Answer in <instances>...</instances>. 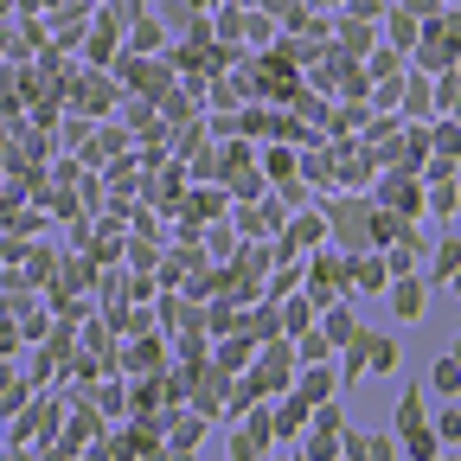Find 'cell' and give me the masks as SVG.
Segmentation results:
<instances>
[{
	"label": "cell",
	"instance_id": "cell-17",
	"mask_svg": "<svg viewBox=\"0 0 461 461\" xmlns=\"http://www.w3.org/2000/svg\"><path fill=\"white\" fill-rule=\"evenodd\" d=\"M122 366H135V372H148V366H160V339H141V346H135V353H129Z\"/></svg>",
	"mask_w": 461,
	"mask_h": 461
},
{
	"label": "cell",
	"instance_id": "cell-19",
	"mask_svg": "<svg viewBox=\"0 0 461 461\" xmlns=\"http://www.w3.org/2000/svg\"><path fill=\"white\" fill-rule=\"evenodd\" d=\"M429 436H436V442H442V448H448V442H455V436H461V417H455V411H442V417H436V429H429Z\"/></svg>",
	"mask_w": 461,
	"mask_h": 461
},
{
	"label": "cell",
	"instance_id": "cell-22",
	"mask_svg": "<svg viewBox=\"0 0 461 461\" xmlns=\"http://www.w3.org/2000/svg\"><path fill=\"white\" fill-rule=\"evenodd\" d=\"M411 39H417V20L397 14V20H391V45H411Z\"/></svg>",
	"mask_w": 461,
	"mask_h": 461
},
{
	"label": "cell",
	"instance_id": "cell-16",
	"mask_svg": "<svg viewBox=\"0 0 461 461\" xmlns=\"http://www.w3.org/2000/svg\"><path fill=\"white\" fill-rule=\"evenodd\" d=\"M429 109H442V115L455 109V65H448V71H436V103H429Z\"/></svg>",
	"mask_w": 461,
	"mask_h": 461
},
{
	"label": "cell",
	"instance_id": "cell-7",
	"mask_svg": "<svg viewBox=\"0 0 461 461\" xmlns=\"http://www.w3.org/2000/svg\"><path fill=\"white\" fill-rule=\"evenodd\" d=\"M199 436H205V417H199V411H193V417H173L167 436H160V455H193Z\"/></svg>",
	"mask_w": 461,
	"mask_h": 461
},
{
	"label": "cell",
	"instance_id": "cell-13",
	"mask_svg": "<svg viewBox=\"0 0 461 461\" xmlns=\"http://www.w3.org/2000/svg\"><path fill=\"white\" fill-rule=\"evenodd\" d=\"M423 429V391L411 384V391H403V403H397V436H417Z\"/></svg>",
	"mask_w": 461,
	"mask_h": 461
},
{
	"label": "cell",
	"instance_id": "cell-1",
	"mask_svg": "<svg viewBox=\"0 0 461 461\" xmlns=\"http://www.w3.org/2000/svg\"><path fill=\"white\" fill-rule=\"evenodd\" d=\"M339 353H346L339 378H346V384H359L366 372H391V366H397V339H391V333H372V327H359L353 339L339 346Z\"/></svg>",
	"mask_w": 461,
	"mask_h": 461
},
{
	"label": "cell",
	"instance_id": "cell-5",
	"mask_svg": "<svg viewBox=\"0 0 461 461\" xmlns=\"http://www.w3.org/2000/svg\"><path fill=\"white\" fill-rule=\"evenodd\" d=\"M333 238L353 244V250H366L372 244V205H339L333 212Z\"/></svg>",
	"mask_w": 461,
	"mask_h": 461
},
{
	"label": "cell",
	"instance_id": "cell-6",
	"mask_svg": "<svg viewBox=\"0 0 461 461\" xmlns=\"http://www.w3.org/2000/svg\"><path fill=\"white\" fill-rule=\"evenodd\" d=\"M96 429H103V423H96V403H84L77 417H65V436H58L51 448H58V455H77V448H96Z\"/></svg>",
	"mask_w": 461,
	"mask_h": 461
},
{
	"label": "cell",
	"instance_id": "cell-3",
	"mask_svg": "<svg viewBox=\"0 0 461 461\" xmlns=\"http://www.w3.org/2000/svg\"><path fill=\"white\" fill-rule=\"evenodd\" d=\"M288 372H295V353H288V346H269V353H263V366H257L244 384H250L257 397H263V391H288Z\"/></svg>",
	"mask_w": 461,
	"mask_h": 461
},
{
	"label": "cell",
	"instance_id": "cell-21",
	"mask_svg": "<svg viewBox=\"0 0 461 461\" xmlns=\"http://www.w3.org/2000/svg\"><path fill=\"white\" fill-rule=\"evenodd\" d=\"M366 455H372V461H391V455H397V442L378 429V436H366Z\"/></svg>",
	"mask_w": 461,
	"mask_h": 461
},
{
	"label": "cell",
	"instance_id": "cell-4",
	"mask_svg": "<svg viewBox=\"0 0 461 461\" xmlns=\"http://www.w3.org/2000/svg\"><path fill=\"white\" fill-rule=\"evenodd\" d=\"M103 455H160V423H135V429H115L109 442H96Z\"/></svg>",
	"mask_w": 461,
	"mask_h": 461
},
{
	"label": "cell",
	"instance_id": "cell-2",
	"mask_svg": "<svg viewBox=\"0 0 461 461\" xmlns=\"http://www.w3.org/2000/svg\"><path fill=\"white\" fill-rule=\"evenodd\" d=\"M339 295H346V250H321V244H314V263H308V302L327 308V302H339Z\"/></svg>",
	"mask_w": 461,
	"mask_h": 461
},
{
	"label": "cell",
	"instance_id": "cell-20",
	"mask_svg": "<svg viewBox=\"0 0 461 461\" xmlns=\"http://www.w3.org/2000/svg\"><path fill=\"white\" fill-rule=\"evenodd\" d=\"M263 173H269V180H288V173H295V154H288V148H282V154H269V160H263Z\"/></svg>",
	"mask_w": 461,
	"mask_h": 461
},
{
	"label": "cell",
	"instance_id": "cell-10",
	"mask_svg": "<svg viewBox=\"0 0 461 461\" xmlns=\"http://www.w3.org/2000/svg\"><path fill=\"white\" fill-rule=\"evenodd\" d=\"M321 333H327V346H333V353H339V346H346V339H353V333H359V321H353V308H346V302H327V314H321Z\"/></svg>",
	"mask_w": 461,
	"mask_h": 461
},
{
	"label": "cell",
	"instance_id": "cell-9",
	"mask_svg": "<svg viewBox=\"0 0 461 461\" xmlns=\"http://www.w3.org/2000/svg\"><path fill=\"white\" fill-rule=\"evenodd\" d=\"M327 238V218H314V212H302L295 224H288V238H282V257H295V250H314Z\"/></svg>",
	"mask_w": 461,
	"mask_h": 461
},
{
	"label": "cell",
	"instance_id": "cell-15",
	"mask_svg": "<svg viewBox=\"0 0 461 461\" xmlns=\"http://www.w3.org/2000/svg\"><path fill=\"white\" fill-rule=\"evenodd\" d=\"M327 353H333V346H327V333H302V346H295V359H302V366H321Z\"/></svg>",
	"mask_w": 461,
	"mask_h": 461
},
{
	"label": "cell",
	"instance_id": "cell-18",
	"mask_svg": "<svg viewBox=\"0 0 461 461\" xmlns=\"http://www.w3.org/2000/svg\"><path fill=\"white\" fill-rule=\"evenodd\" d=\"M230 366H250V339H238V346H218V372H230Z\"/></svg>",
	"mask_w": 461,
	"mask_h": 461
},
{
	"label": "cell",
	"instance_id": "cell-14",
	"mask_svg": "<svg viewBox=\"0 0 461 461\" xmlns=\"http://www.w3.org/2000/svg\"><path fill=\"white\" fill-rule=\"evenodd\" d=\"M429 384H436L442 397H455V391H461V359H455V353H442V359H436V372H429Z\"/></svg>",
	"mask_w": 461,
	"mask_h": 461
},
{
	"label": "cell",
	"instance_id": "cell-8",
	"mask_svg": "<svg viewBox=\"0 0 461 461\" xmlns=\"http://www.w3.org/2000/svg\"><path fill=\"white\" fill-rule=\"evenodd\" d=\"M423 65H436V71L455 65V14H442V20L429 26V39H423Z\"/></svg>",
	"mask_w": 461,
	"mask_h": 461
},
{
	"label": "cell",
	"instance_id": "cell-12",
	"mask_svg": "<svg viewBox=\"0 0 461 461\" xmlns=\"http://www.w3.org/2000/svg\"><path fill=\"white\" fill-rule=\"evenodd\" d=\"M429 282H455V224H442V244L429 257Z\"/></svg>",
	"mask_w": 461,
	"mask_h": 461
},
{
	"label": "cell",
	"instance_id": "cell-11",
	"mask_svg": "<svg viewBox=\"0 0 461 461\" xmlns=\"http://www.w3.org/2000/svg\"><path fill=\"white\" fill-rule=\"evenodd\" d=\"M391 308H397V321H417V314L429 308V282H417V276L397 282V288H391Z\"/></svg>",
	"mask_w": 461,
	"mask_h": 461
}]
</instances>
